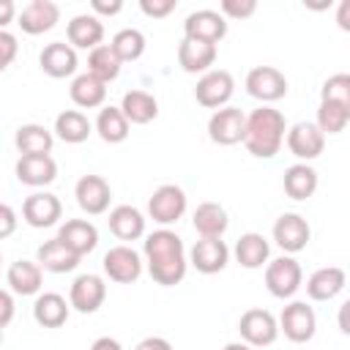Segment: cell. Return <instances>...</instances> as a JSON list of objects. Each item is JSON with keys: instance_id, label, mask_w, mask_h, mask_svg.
<instances>
[{"instance_id": "cell-1", "label": "cell", "mask_w": 350, "mask_h": 350, "mask_svg": "<svg viewBox=\"0 0 350 350\" xmlns=\"http://www.w3.org/2000/svg\"><path fill=\"white\" fill-rule=\"evenodd\" d=\"M142 254H145L148 273H150V279L156 284L175 287V284L183 282L189 260H186V246H183L178 232H172L167 227L153 230L150 235H145Z\"/></svg>"}, {"instance_id": "cell-2", "label": "cell", "mask_w": 350, "mask_h": 350, "mask_svg": "<svg viewBox=\"0 0 350 350\" xmlns=\"http://www.w3.org/2000/svg\"><path fill=\"white\" fill-rule=\"evenodd\" d=\"M284 139H287V120L279 109L262 104L246 115L243 148L254 159H273Z\"/></svg>"}, {"instance_id": "cell-3", "label": "cell", "mask_w": 350, "mask_h": 350, "mask_svg": "<svg viewBox=\"0 0 350 350\" xmlns=\"http://www.w3.org/2000/svg\"><path fill=\"white\" fill-rule=\"evenodd\" d=\"M304 284L301 262L293 254H282L265 265V287L273 298H293Z\"/></svg>"}, {"instance_id": "cell-4", "label": "cell", "mask_w": 350, "mask_h": 350, "mask_svg": "<svg viewBox=\"0 0 350 350\" xmlns=\"http://www.w3.org/2000/svg\"><path fill=\"white\" fill-rule=\"evenodd\" d=\"M235 93V79L227 68H211L208 74H202L194 85V98L197 104L208 107V109H221L227 107V101Z\"/></svg>"}, {"instance_id": "cell-5", "label": "cell", "mask_w": 350, "mask_h": 350, "mask_svg": "<svg viewBox=\"0 0 350 350\" xmlns=\"http://www.w3.org/2000/svg\"><path fill=\"white\" fill-rule=\"evenodd\" d=\"M238 331H241V339L252 347H268L276 342L279 336V320L273 317V312L268 309H246L238 320Z\"/></svg>"}, {"instance_id": "cell-6", "label": "cell", "mask_w": 350, "mask_h": 350, "mask_svg": "<svg viewBox=\"0 0 350 350\" xmlns=\"http://www.w3.org/2000/svg\"><path fill=\"white\" fill-rule=\"evenodd\" d=\"M183 213H186V191L175 183H161L148 200V216L161 227L175 224Z\"/></svg>"}, {"instance_id": "cell-7", "label": "cell", "mask_w": 350, "mask_h": 350, "mask_svg": "<svg viewBox=\"0 0 350 350\" xmlns=\"http://www.w3.org/2000/svg\"><path fill=\"white\" fill-rule=\"evenodd\" d=\"M279 331L290 342H295V345L309 342L314 336V331H317V314H314V309L306 301H290L282 309V314H279Z\"/></svg>"}, {"instance_id": "cell-8", "label": "cell", "mask_w": 350, "mask_h": 350, "mask_svg": "<svg viewBox=\"0 0 350 350\" xmlns=\"http://www.w3.org/2000/svg\"><path fill=\"white\" fill-rule=\"evenodd\" d=\"M246 93L268 107L287 96V79L276 66H254L246 74Z\"/></svg>"}, {"instance_id": "cell-9", "label": "cell", "mask_w": 350, "mask_h": 350, "mask_svg": "<svg viewBox=\"0 0 350 350\" xmlns=\"http://www.w3.org/2000/svg\"><path fill=\"white\" fill-rule=\"evenodd\" d=\"M142 257L139 252H134L131 246L126 243H118L112 249H107L104 260H101V268L104 273L109 276V282H118V284H131L142 276Z\"/></svg>"}, {"instance_id": "cell-10", "label": "cell", "mask_w": 350, "mask_h": 350, "mask_svg": "<svg viewBox=\"0 0 350 350\" xmlns=\"http://www.w3.org/2000/svg\"><path fill=\"white\" fill-rule=\"evenodd\" d=\"M273 241L276 246L284 252V254H298L306 249L309 238H312V227L309 221L301 216V213H282L276 221H273Z\"/></svg>"}, {"instance_id": "cell-11", "label": "cell", "mask_w": 350, "mask_h": 350, "mask_svg": "<svg viewBox=\"0 0 350 350\" xmlns=\"http://www.w3.org/2000/svg\"><path fill=\"white\" fill-rule=\"evenodd\" d=\"M287 150L298 159V161H312L323 153L325 148V134L320 131L317 123H309V120H298L287 129Z\"/></svg>"}, {"instance_id": "cell-12", "label": "cell", "mask_w": 350, "mask_h": 350, "mask_svg": "<svg viewBox=\"0 0 350 350\" xmlns=\"http://www.w3.org/2000/svg\"><path fill=\"white\" fill-rule=\"evenodd\" d=\"M246 134V115L238 107H221L208 120V137L216 145H238Z\"/></svg>"}, {"instance_id": "cell-13", "label": "cell", "mask_w": 350, "mask_h": 350, "mask_svg": "<svg viewBox=\"0 0 350 350\" xmlns=\"http://www.w3.org/2000/svg\"><path fill=\"white\" fill-rule=\"evenodd\" d=\"M227 36V19L221 11L213 8H200L191 11L183 22V38H197V41H208V44H219Z\"/></svg>"}, {"instance_id": "cell-14", "label": "cell", "mask_w": 350, "mask_h": 350, "mask_svg": "<svg viewBox=\"0 0 350 350\" xmlns=\"http://www.w3.org/2000/svg\"><path fill=\"white\" fill-rule=\"evenodd\" d=\"M107 298V284L98 273H82L71 282V290H68V301H71V309H77L79 314H93L101 309Z\"/></svg>"}, {"instance_id": "cell-15", "label": "cell", "mask_w": 350, "mask_h": 350, "mask_svg": "<svg viewBox=\"0 0 350 350\" xmlns=\"http://www.w3.org/2000/svg\"><path fill=\"white\" fill-rule=\"evenodd\" d=\"M74 197L77 205L88 213V216H98L109 211V200H112V189L101 175H82L74 186Z\"/></svg>"}, {"instance_id": "cell-16", "label": "cell", "mask_w": 350, "mask_h": 350, "mask_svg": "<svg viewBox=\"0 0 350 350\" xmlns=\"http://www.w3.org/2000/svg\"><path fill=\"white\" fill-rule=\"evenodd\" d=\"M60 216H63V205L52 191H33L22 202V219L36 230L57 224Z\"/></svg>"}, {"instance_id": "cell-17", "label": "cell", "mask_w": 350, "mask_h": 350, "mask_svg": "<svg viewBox=\"0 0 350 350\" xmlns=\"http://www.w3.org/2000/svg\"><path fill=\"white\" fill-rule=\"evenodd\" d=\"M38 66L46 77L52 79H66V77H74L79 60H77V49L66 41H52L41 49L38 55Z\"/></svg>"}, {"instance_id": "cell-18", "label": "cell", "mask_w": 350, "mask_h": 350, "mask_svg": "<svg viewBox=\"0 0 350 350\" xmlns=\"http://www.w3.org/2000/svg\"><path fill=\"white\" fill-rule=\"evenodd\" d=\"M189 262H191L200 273L211 276V273H219V271L227 268V262H230V249H227V243H224L221 238H200V241L191 246V252H189Z\"/></svg>"}, {"instance_id": "cell-19", "label": "cell", "mask_w": 350, "mask_h": 350, "mask_svg": "<svg viewBox=\"0 0 350 350\" xmlns=\"http://www.w3.org/2000/svg\"><path fill=\"white\" fill-rule=\"evenodd\" d=\"M60 19V8L52 0H30L22 11H19V27L27 36H41L46 30L55 27V22Z\"/></svg>"}, {"instance_id": "cell-20", "label": "cell", "mask_w": 350, "mask_h": 350, "mask_svg": "<svg viewBox=\"0 0 350 350\" xmlns=\"http://www.w3.org/2000/svg\"><path fill=\"white\" fill-rule=\"evenodd\" d=\"M66 36H68V44L74 49H96L101 46V38H104V22L96 16V14H77L71 16V22L66 25Z\"/></svg>"}, {"instance_id": "cell-21", "label": "cell", "mask_w": 350, "mask_h": 350, "mask_svg": "<svg viewBox=\"0 0 350 350\" xmlns=\"http://www.w3.org/2000/svg\"><path fill=\"white\" fill-rule=\"evenodd\" d=\"M55 178H57V164L49 153H44V156H19V161H16V180L19 183L41 189V186H49Z\"/></svg>"}, {"instance_id": "cell-22", "label": "cell", "mask_w": 350, "mask_h": 350, "mask_svg": "<svg viewBox=\"0 0 350 350\" xmlns=\"http://www.w3.org/2000/svg\"><path fill=\"white\" fill-rule=\"evenodd\" d=\"M57 238H60L74 254H79V257L90 254V252L98 246V230H96V224L88 221V219H68V221H63L60 230H57Z\"/></svg>"}, {"instance_id": "cell-23", "label": "cell", "mask_w": 350, "mask_h": 350, "mask_svg": "<svg viewBox=\"0 0 350 350\" xmlns=\"http://www.w3.org/2000/svg\"><path fill=\"white\" fill-rule=\"evenodd\" d=\"M178 63L186 74H208L211 66L216 63V44L183 38L178 46Z\"/></svg>"}, {"instance_id": "cell-24", "label": "cell", "mask_w": 350, "mask_h": 350, "mask_svg": "<svg viewBox=\"0 0 350 350\" xmlns=\"http://www.w3.org/2000/svg\"><path fill=\"white\" fill-rule=\"evenodd\" d=\"M79 254H74L57 235L52 238V241H44L38 249H36V262L44 268V271H49V273H68V271H74L77 265H79Z\"/></svg>"}, {"instance_id": "cell-25", "label": "cell", "mask_w": 350, "mask_h": 350, "mask_svg": "<svg viewBox=\"0 0 350 350\" xmlns=\"http://www.w3.org/2000/svg\"><path fill=\"white\" fill-rule=\"evenodd\" d=\"M44 282V268L33 260H14L5 271V284L16 295H36Z\"/></svg>"}, {"instance_id": "cell-26", "label": "cell", "mask_w": 350, "mask_h": 350, "mask_svg": "<svg viewBox=\"0 0 350 350\" xmlns=\"http://www.w3.org/2000/svg\"><path fill=\"white\" fill-rule=\"evenodd\" d=\"M107 224H109V232L118 241H137V238L145 235V216L134 205H115L109 211Z\"/></svg>"}, {"instance_id": "cell-27", "label": "cell", "mask_w": 350, "mask_h": 350, "mask_svg": "<svg viewBox=\"0 0 350 350\" xmlns=\"http://www.w3.org/2000/svg\"><path fill=\"white\" fill-rule=\"evenodd\" d=\"M345 271L339 265H325V268H317L309 279H306V295L312 301H331L336 298L342 290H345Z\"/></svg>"}, {"instance_id": "cell-28", "label": "cell", "mask_w": 350, "mask_h": 350, "mask_svg": "<svg viewBox=\"0 0 350 350\" xmlns=\"http://www.w3.org/2000/svg\"><path fill=\"white\" fill-rule=\"evenodd\" d=\"M282 186H284V194L290 200H309L314 191H317V170L306 161H295L284 170V178H282Z\"/></svg>"}, {"instance_id": "cell-29", "label": "cell", "mask_w": 350, "mask_h": 350, "mask_svg": "<svg viewBox=\"0 0 350 350\" xmlns=\"http://www.w3.org/2000/svg\"><path fill=\"white\" fill-rule=\"evenodd\" d=\"M14 142L22 156H44V153H52L55 134L41 123H22L14 134Z\"/></svg>"}, {"instance_id": "cell-30", "label": "cell", "mask_w": 350, "mask_h": 350, "mask_svg": "<svg viewBox=\"0 0 350 350\" xmlns=\"http://www.w3.org/2000/svg\"><path fill=\"white\" fill-rule=\"evenodd\" d=\"M191 224L194 230L200 232V238H221L230 227V216L224 211V205L219 202H200L194 216H191Z\"/></svg>"}, {"instance_id": "cell-31", "label": "cell", "mask_w": 350, "mask_h": 350, "mask_svg": "<svg viewBox=\"0 0 350 350\" xmlns=\"http://www.w3.org/2000/svg\"><path fill=\"white\" fill-rule=\"evenodd\" d=\"M268 257H271V243H268V238L262 232H243L235 241V260L243 268H249V271L262 268V265L271 262Z\"/></svg>"}, {"instance_id": "cell-32", "label": "cell", "mask_w": 350, "mask_h": 350, "mask_svg": "<svg viewBox=\"0 0 350 350\" xmlns=\"http://www.w3.org/2000/svg\"><path fill=\"white\" fill-rule=\"evenodd\" d=\"M71 301H66L60 293H41L33 301V320L44 328H60L68 320Z\"/></svg>"}, {"instance_id": "cell-33", "label": "cell", "mask_w": 350, "mask_h": 350, "mask_svg": "<svg viewBox=\"0 0 350 350\" xmlns=\"http://www.w3.org/2000/svg\"><path fill=\"white\" fill-rule=\"evenodd\" d=\"M68 96L77 107L82 109H93V107H101L104 98H107V82H101L98 77H93L90 71L85 74H77L71 79V88H68Z\"/></svg>"}, {"instance_id": "cell-34", "label": "cell", "mask_w": 350, "mask_h": 350, "mask_svg": "<svg viewBox=\"0 0 350 350\" xmlns=\"http://www.w3.org/2000/svg\"><path fill=\"white\" fill-rule=\"evenodd\" d=\"M93 123L88 120V115L82 109H63L57 118H55V134L57 139L68 142V145H79L85 142L90 134H93Z\"/></svg>"}, {"instance_id": "cell-35", "label": "cell", "mask_w": 350, "mask_h": 350, "mask_svg": "<svg viewBox=\"0 0 350 350\" xmlns=\"http://www.w3.org/2000/svg\"><path fill=\"white\" fill-rule=\"evenodd\" d=\"M120 109H123V115L129 118L131 126H145V123L156 120V115H159V101H156L148 90H129V93H123Z\"/></svg>"}, {"instance_id": "cell-36", "label": "cell", "mask_w": 350, "mask_h": 350, "mask_svg": "<svg viewBox=\"0 0 350 350\" xmlns=\"http://www.w3.org/2000/svg\"><path fill=\"white\" fill-rule=\"evenodd\" d=\"M129 129H131V123H129V118L123 115V109L120 107H101L98 109V118H96V134L104 139V142H109V145H118V142H123L126 137H129Z\"/></svg>"}, {"instance_id": "cell-37", "label": "cell", "mask_w": 350, "mask_h": 350, "mask_svg": "<svg viewBox=\"0 0 350 350\" xmlns=\"http://www.w3.org/2000/svg\"><path fill=\"white\" fill-rule=\"evenodd\" d=\"M120 57L115 55V49L109 46V44H101V46H96L93 52H88V71L93 74V77H98L101 82H112V79H118V74H120Z\"/></svg>"}, {"instance_id": "cell-38", "label": "cell", "mask_w": 350, "mask_h": 350, "mask_svg": "<svg viewBox=\"0 0 350 350\" xmlns=\"http://www.w3.org/2000/svg\"><path fill=\"white\" fill-rule=\"evenodd\" d=\"M145 33L137 30V27H123L112 36L109 46L115 49V55L120 57V63H131V60H139L142 52H145Z\"/></svg>"}, {"instance_id": "cell-39", "label": "cell", "mask_w": 350, "mask_h": 350, "mask_svg": "<svg viewBox=\"0 0 350 350\" xmlns=\"http://www.w3.org/2000/svg\"><path fill=\"white\" fill-rule=\"evenodd\" d=\"M323 134H339L345 131V126L350 123V112L334 101H320V109H317V120Z\"/></svg>"}, {"instance_id": "cell-40", "label": "cell", "mask_w": 350, "mask_h": 350, "mask_svg": "<svg viewBox=\"0 0 350 350\" xmlns=\"http://www.w3.org/2000/svg\"><path fill=\"white\" fill-rule=\"evenodd\" d=\"M320 101H334L350 112V74H331L320 88Z\"/></svg>"}, {"instance_id": "cell-41", "label": "cell", "mask_w": 350, "mask_h": 350, "mask_svg": "<svg viewBox=\"0 0 350 350\" xmlns=\"http://www.w3.org/2000/svg\"><path fill=\"white\" fill-rule=\"evenodd\" d=\"M219 11L224 14V19H249L257 11V0H221Z\"/></svg>"}, {"instance_id": "cell-42", "label": "cell", "mask_w": 350, "mask_h": 350, "mask_svg": "<svg viewBox=\"0 0 350 350\" xmlns=\"http://www.w3.org/2000/svg\"><path fill=\"white\" fill-rule=\"evenodd\" d=\"M178 8V0H139V11L150 19H164Z\"/></svg>"}, {"instance_id": "cell-43", "label": "cell", "mask_w": 350, "mask_h": 350, "mask_svg": "<svg viewBox=\"0 0 350 350\" xmlns=\"http://www.w3.org/2000/svg\"><path fill=\"white\" fill-rule=\"evenodd\" d=\"M16 57V36L8 30H0V68H8Z\"/></svg>"}, {"instance_id": "cell-44", "label": "cell", "mask_w": 350, "mask_h": 350, "mask_svg": "<svg viewBox=\"0 0 350 350\" xmlns=\"http://www.w3.org/2000/svg\"><path fill=\"white\" fill-rule=\"evenodd\" d=\"M14 227H16V213L8 202H3L0 205V238H11Z\"/></svg>"}, {"instance_id": "cell-45", "label": "cell", "mask_w": 350, "mask_h": 350, "mask_svg": "<svg viewBox=\"0 0 350 350\" xmlns=\"http://www.w3.org/2000/svg\"><path fill=\"white\" fill-rule=\"evenodd\" d=\"M90 8H93V14L101 19V16H115V14H120L123 11V0H93L90 3Z\"/></svg>"}, {"instance_id": "cell-46", "label": "cell", "mask_w": 350, "mask_h": 350, "mask_svg": "<svg viewBox=\"0 0 350 350\" xmlns=\"http://www.w3.org/2000/svg\"><path fill=\"white\" fill-rule=\"evenodd\" d=\"M0 309H3V314H0V328H8V325H11V317H14V293H11L8 287L0 293Z\"/></svg>"}, {"instance_id": "cell-47", "label": "cell", "mask_w": 350, "mask_h": 350, "mask_svg": "<svg viewBox=\"0 0 350 350\" xmlns=\"http://www.w3.org/2000/svg\"><path fill=\"white\" fill-rule=\"evenodd\" d=\"M134 350H172V342L164 336H145Z\"/></svg>"}, {"instance_id": "cell-48", "label": "cell", "mask_w": 350, "mask_h": 350, "mask_svg": "<svg viewBox=\"0 0 350 350\" xmlns=\"http://www.w3.org/2000/svg\"><path fill=\"white\" fill-rule=\"evenodd\" d=\"M336 325H339V331H342L345 336H350V298L342 301V306H339V312H336Z\"/></svg>"}, {"instance_id": "cell-49", "label": "cell", "mask_w": 350, "mask_h": 350, "mask_svg": "<svg viewBox=\"0 0 350 350\" xmlns=\"http://www.w3.org/2000/svg\"><path fill=\"white\" fill-rule=\"evenodd\" d=\"M336 25H339V30L350 33V0H342L336 5Z\"/></svg>"}, {"instance_id": "cell-50", "label": "cell", "mask_w": 350, "mask_h": 350, "mask_svg": "<svg viewBox=\"0 0 350 350\" xmlns=\"http://www.w3.org/2000/svg\"><path fill=\"white\" fill-rule=\"evenodd\" d=\"M90 350H123V345H120L118 339H112V336H98V339L90 345Z\"/></svg>"}, {"instance_id": "cell-51", "label": "cell", "mask_w": 350, "mask_h": 350, "mask_svg": "<svg viewBox=\"0 0 350 350\" xmlns=\"http://www.w3.org/2000/svg\"><path fill=\"white\" fill-rule=\"evenodd\" d=\"M11 16H14V3L11 0H3L0 3V25H8Z\"/></svg>"}, {"instance_id": "cell-52", "label": "cell", "mask_w": 350, "mask_h": 350, "mask_svg": "<svg viewBox=\"0 0 350 350\" xmlns=\"http://www.w3.org/2000/svg\"><path fill=\"white\" fill-rule=\"evenodd\" d=\"M224 350H252V345H246V342H227Z\"/></svg>"}]
</instances>
